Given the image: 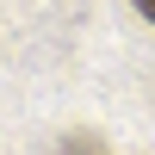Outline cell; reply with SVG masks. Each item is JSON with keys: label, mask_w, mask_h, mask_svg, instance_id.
I'll return each mask as SVG.
<instances>
[{"label": "cell", "mask_w": 155, "mask_h": 155, "mask_svg": "<svg viewBox=\"0 0 155 155\" xmlns=\"http://www.w3.org/2000/svg\"><path fill=\"white\" fill-rule=\"evenodd\" d=\"M137 12H143V19H149V25H155V0H137Z\"/></svg>", "instance_id": "obj_1"}]
</instances>
